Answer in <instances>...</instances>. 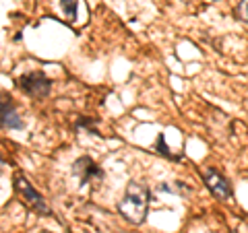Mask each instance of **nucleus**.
<instances>
[{
  "label": "nucleus",
  "instance_id": "4",
  "mask_svg": "<svg viewBox=\"0 0 248 233\" xmlns=\"http://www.w3.org/2000/svg\"><path fill=\"white\" fill-rule=\"evenodd\" d=\"M203 180L207 184V188L211 190L217 198H230L232 196V188H230V182L223 177L219 172H215V169L211 167H207L205 172H203Z\"/></svg>",
  "mask_w": 248,
  "mask_h": 233
},
{
  "label": "nucleus",
  "instance_id": "10",
  "mask_svg": "<svg viewBox=\"0 0 248 233\" xmlns=\"http://www.w3.org/2000/svg\"><path fill=\"white\" fill-rule=\"evenodd\" d=\"M40 233H50V231H40Z\"/></svg>",
  "mask_w": 248,
  "mask_h": 233
},
{
  "label": "nucleus",
  "instance_id": "5",
  "mask_svg": "<svg viewBox=\"0 0 248 233\" xmlns=\"http://www.w3.org/2000/svg\"><path fill=\"white\" fill-rule=\"evenodd\" d=\"M73 174L79 177V182H81V184H91L93 180H102V177H104L102 169H99L89 157L77 159V161H75V165H73Z\"/></svg>",
  "mask_w": 248,
  "mask_h": 233
},
{
  "label": "nucleus",
  "instance_id": "1",
  "mask_svg": "<svg viewBox=\"0 0 248 233\" xmlns=\"http://www.w3.org/2000/svg\"><path fill=\"white\" fill-rule=\"evenodd\" d=\"M147 208H149V192L143 184L130 182L124 192V198L118 204V213L133 225H141L147 219Z\"/></svg>",
  "mask_w": 248,
  "mask_h": 233
},
{
  "label": "nucleus",
  "instance_id": "7",
  "mask_svg": "<svg viewBox=\"0 0 248 233\" xmlns=\"http://www.w3.org/2000/svg\"><path fill=\"white\" fill-rule=\"evenodd\" d=\"M60 9L64 13L66 21H75L77 11H79V0H60Z\"/></svg>",
  "mask_w": 248,
  "mask_h": 233
},
{
  "label": "nucleus",
  "instance_id": "2",
  "mask_svg": "<svg viewBox=\"0 0 248 233\" xmlns=\"http://www.w3.org/2000/svg\"><path fill=\"white\" fill-rule=\"evenodd\" d=\"M15 190H17V194L23 198V204H27L31 211H35L40 215H50V208L46 204V200L42 198V194L37 192L23 175L15 177Z\"/></svg>",
  "mask_w": 248,
  "mask_h": 233
},
{
  "label": "nucleus",
  "instance_id": "8",
  "mask_svg": "<svg viewBox=\"0 0 248 233\" xmlns=\"http://www.w3.org/2000/svg\"><path fill=\"white\" fill-rule=\"evenodd\" d=\"M157 153H161V155H164V157H168V159H178V155L170 153V149L166 146V136H164V134L157 136Z\"/></svg>",
  "mask_w": 248,
  "mask_h": 233
},
{
  "label": "nucleus",
  "instance_id": "6",
  "mask_svg": "<svg viewBox=\"0 0 248 233\" xmlns=\"http://www.w3.org/2000/svg\"><path fill=\"white\" fill-rule=\"evenodd\" d=\"M0 110H2V126L9 128V130H17V128H23V122L19 118V114L15 112L13 103L9 99H2V103H0Z\"/></svg>",
  "mask_w": 248,
  "mask_h": 233
},
{
  "label": "nucleus",
  "instance_id": "3",
  "mask_svg": "<svg viewBox=\"0 0 248 233\" xmlns=\"http://www.w3.org/2000/svg\"><path fill=\"white\" fill-rule=\"evenodd\" d=\"M19 85H21V89L27 93V95L31 97H35V99H42L46 97L50 93V79L46 74L42 73H29L25 76H21L19 79Z\"/></svg>",
  "mask_w": 248,
  "mask_h": 233
},
{
  "label": "nucleus",
  "instance_id": "11",
  "mask_svg": "<svg viewBox=\"0 0 248 233\" xmlns=\"http://www.w3.org/2000/svg\"><path fill=\"white\" fill-rule=\"evenodd\" d=\"M213 2H215V0H213Z\"/></svg>",
  "mask_w": 248,
  "mask_h": 233
},
{
  "label": "nucleus",
  "instance_id": "9",
  "mask_svg": "<svg viewBox=\"0 0 248 233\" xmlns=\"http://www.w3.org/2000/svg\"><path fill=\"white\" fill-rule=\"evenodd\" d=\"M238 17L244 23H248V0H240L238 4Z\"/></svg>",
  "mask_w": 248,
  "mask_h": 233
}]
</instances>
